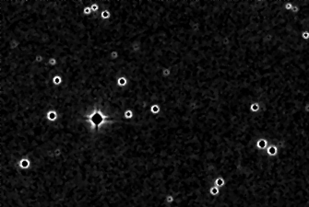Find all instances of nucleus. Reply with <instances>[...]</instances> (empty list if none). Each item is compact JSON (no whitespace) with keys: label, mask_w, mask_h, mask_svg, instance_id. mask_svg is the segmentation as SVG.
Returning a JSON list of instances; mask_svg holds the SVG:
<instances>
[{"label":"nucleus","mask_w":309,"mask_h":207,"mask_svg":"<svg viewBox=\"0 0 309 207\" xmlns=\"http://www.w3.org/2000/svg\"><path fill=\"white\" fill-rule=\"evenodd\" d=\"M277 151H278V148H277L276 146H274V145H271V146L268 148L267 150V154L269 155H275L277 154Z\"/></svg>","instance_id":"1a4fd4ad"},{"label":"nucleus","mask_w":309,"mask_h":207,"mask_svg":"<svg viewBox=\"0 0 309 207\" xmlns=\"http://www.w3.org/2000/svg\"><path fill=\"white\" fill-rule=\"evenodd\" d=\"M110 58L112 59V60H117V59L119 58V52H117L116 50L112 51L110 53Z\"/></svg>","instance_id":"4468645a"},{"label":"nucleus","mask_w":309,"mask_h":207,"mask_svg":"<svg viewBox=\"0 0 309 207\" xmlns=\"http://www.w3.org/2000/svg\"><path fill=\"white\" fill-rule=\"evenodd\" d=\"M260 110V104L259 102H257V101H255V102H252L250 104V111L251 112H258Z\"/></svg>","instance_id":"39448f33"},{"label":"nucleus","mask_w":309,"mask_h":207,"mask_svg":"<svg viewBox=\"0 0 309 207\" xmlns=\"http://www.w3.org/2000/svg\"><path fill=\"white\" fill-rule=\"evenodd\" d=\"M225 183H226V181H225L224 178H222V177H218V178H216V180H215V181H214V185L219 188L224 187Z\"/></svg>","instance_id":"20e7f679"},{"label":"nucleus","mask_w":309,"mask_h":207,"mask_svg":"<svg viewBox=\"0 0 309 207\" xmlns=\"http://www.w3.org/2000/svg\"><path fill=\"white\" fill-rule=\"evenodd\" d=\"M267 145H268V141L266 139H264V138H260V139H258L256 143V146H257V148L259 149V150H263L267 147Z\"/></svg>","instance_id":"f257e3e1"},{"label":"nucleus","mask_w":309,"mask_h":207,"mask_svg":"<svg viewBox=\"0 0 309 207\" xmlns=\"http://www.w3.org/2000/svg\"><path fill=\"white\" fill-rule=\"evenodd\" d=\"M124 116L126 119H132L134 117V111L131 109H127V110H125V113H124Z\"/></svg>","instance_id":"9d476101"},{"label":"nucleus","mask_w":309,"mask_h":207,"mask_svg":"<svg viewBox=\"0 0 309 207\" xmlns=\"http://www.w3.org/2000/svg\"><path fill=\"white\" fill-rule=\"evenodd\" d=\"M293 3H291V2H287L285 5H284V8L287 10V11H291L292 8H293Z\"/></svg>","instance_id":"6ab92c4d"},{"label":"nucleus","mask_w":309,"mask_h":207,"mask_svg":"<svg viewBox=\"0 0 309 207\" xmlns=\"http://www.w3.org/2000/svg\"><path fill=\"white\" fill-rule=\"evenodd\" d=\"M44 60H46V59L44 58V57H43V56H42V54H37V55H35V61L37 62V63L41 64V63H42V62L44 61Z\"/></svg>","instance_id":"a211bd4d"},{"label":"nucleus","mask_w":309,"mask_h":207,"mask_svg":"<svg viewBox=\"0 0 309 207\" xmlns=\"http://www.w3.org/2000/svg\"><path fill=\"white\" fill-rule=\"evenodd\" d=\"M172 74V72H171V69L168 67H164L163 69V71H162V76H163V78H169L170 76Z\"/></svg>","instance_id":"9b49d317"},{"label":"nucleus","mask_w":309,"mask_h":207,"mask_svg":"<svg viewBox=\"0 0 309 207\" xmlns=\"http://www.w3.org/2000/svg\"><path fill=\"white\" fill-rule=\"evenodd\" d=\"M128 83V81H127V78L125 77V76H121L118 78L117 79V85L119 86V87H126Z\"/></svg>","instance_id":"423d86ee"},{"label":"nucleus","mask_w":309,"mask_h":207,"mask_svg":"<svg viewBox=\"0 0 309 207\" xmlns=\"http://www.w3.org/2000/svg\"><path fill=\"white\" fill-rule=\"evenodd\" d=\"M91 8L92 10V12H98L100 10V6L97 3H95V1L91 5Z\"/></svg>","instance_id":"dca6fc26"},{"label":"nucleus","mask_w":309,"mask_h":207,"mask_svg":"<svg viewBox=\"0 0 309 207\" xmlns=\"http://www.w3.org/2000/svg\"><path fill=\"white\" fill-rule=\"evenodd\" d=\"M220 192H221L220 188L217 187V186H212V187L209 188V191H208V193L210 196H218Z\"/></svg>","instance_id":"0eeeda50"},{"label":"nucleus","mask_w":309,"mask_h":207,"mask_svg":"<svg viewBox=\"0 0 309 207\" xmlns=\"http://www.w3.org/2000/svg\"><path fill=\"white\" fill-rule=\"evenodd\" d=\"M305 111L309 112V103L306 104V106H305Z\"/></svg>","instance_id":"aec40b11"},{"label":"nucleus","mask_w":309,"mask_h":207,"mask_svg":"<svg viewBox=\"0 0 309 207\" xmlns=\"http://www.w3.org/2000/svg\"><path fill=\"white\" fill-rule=\"evenodd\" d=\"M301 37H302L303 40H305V41H307L309 40V30L306 29V30H304L301 34Z\"/></svg>","instance_id":"f3484780"},{"label":"nucleus","mask_w":309,"mask_h":207,"mask_svg":"<svg viewBox=\"0 0 309 207\" xmlns=\"http://www.w3.org/2000/svg\"><path fill=\"white\" fill-rule=\"evenodd\" d=\"M161 110H162V109H161V106H160L159 104H152L150 108V113L153 114V115H158V114H160Z\"/></svg>","instance_id":"7ed1b4c3"},{"label":"nucleus","mask_w":309,"mask_h":207,"mask_svg":"<svg viewBox=\"0 0 309 207\" xmlns=\"http://www.w3.org/2000/svg\"><path fill=\"white\" fill-rule=\"evenodd\" d=\"M100 8H101V18H102V20H110V18H111L110 11H109L108 9H106V8H103V7H100Z\"/></svg>","instance_id":"f03ea898"},{"label":"nucleus","mask_w":309,"mask_h":207,"mask_svg":"<svg viewBox=\"0 0 309 207\" xmlns=\"http://www.w3.org/2000/svg\"><path fill=\"white\" fill-rule=\"evenodd\" d=\"M165 201H166V204H171L175 201V198H174V196H173L172 194H168L165 197Z\"/></svg>","instance_id":"ddd939ff"},{"label":"nucleus","mask_w":309,"mask_h":207,"mask_svg":"<svg viewBox=\"0 0 309 207\" xmlns=\"http://www.w3.org/2000/svg\"><path fill=\"white\" fill-rule=\"evenodd\" d=\"M83 13H84L85 15H87V16H91V14L93 13V12H92V10H91V5L86 6V7H84V9H83Z\"/></svg>","instance_id":"2eb2a0df"},{"label":"nucleus","mask_w":309,"mask_h":207,"mask_svg":"<svg viewBox=\"0 0 309 207\" xmlns=\"http://www.w3.org/2000/svg\"><path fill=\"white\" fill-rule=\"evenodd\" d=\"M58 64V62H57V59L55 58V57H51V58L48 59V65L50 66H52V67H55Z\"/></svg>","instance_id":"f8f14e48"},{"label":"nucleus","mask_w":309,"mask_h":207,"mask_svg":"<svg viewBox=\"0 0 309 207\" xmlns=\"http://www.w3.org/2000/svg\"><path fill=\"white\" fill-rule=\"evenodd\" d=\"M52 82L55 86H60V85L63 83V78H62L61 76L56 75V76H55V77L52 78Z\"/></svg>","instance_id":"6e6552de"}]
</instances>
